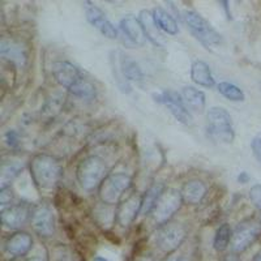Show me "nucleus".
Masks as SVG:
<instances>
[{"instance_id": "1", "label": "nucleus", "mask_w": 261, "mask_h": 261, "mask_svg": "<svg viewBox=\"0 0 261 261\" xmlns=\"http://www.w3.org/2000/svg\"><path fill=\"white\" fill-rule=\"evenodd\" d=\"M53 74L57 83L81 99H94L97 88L74 64L59 60L53 64Z\"/></svg>"}, {"instance_id": "2", "label": "nucleus", "mask_w": 261, "mask_h": 261, "mask_svg": "<svg viewBox=\"0 0 261 261\" xmlns=\"http://www.w3.org/2000/svg\"><path fill=\"white\" fill-rule=\"evenodd\" d=\"M30 174L39 190L50 191L59 183L63 175V166L58 158L42 153L37 154L30 162Z\"/></svg>"}, {"instance_id": "3", "label": "nucleus", "mask_w": 261, "mask_h": 261, "mask_svg": "<svg viewBox=\"0 0 261 261\" xmlns=\"http://www.w3.org/2000/svg\"><path fill=\"white\" fill-rule=\"evenodd\" d=\"M206 134L216 143L230 144L235 139L232 118L223 107H212L206 113Z\"/></svg>"}, {"instance_id": "4", "label": "nucleus", "mask_w": 261, "mask_h": 261, "mask_svg": "<svg viewBox=\"0 0 261 261\" xmlns=\"http://www.w3.org/2000/svg\"><path fill=\"white\" fill-rule=\"evenodd\" d=\"M107 176V166L105 161L98 155H89L79 163L76 169V178L81 188L85 191H94L101 187L102 181Z\"/></svg>"}, {"instance_id": "5", "label": "nucleus", "mask_w": 261, "mask_h": 261, "mask_svg": "<svg viewBox=\"0 0 261 261\" xmlns=\"http://www.w3.org/2000/svg\"><path fill=\"white\" fill-rule=\"evenodd\" d=\"M181 18L184 20L190 32L192 33V36L205 47L209 48L213 46H218L222 42V37L220 33L195 11H184Z\"/></svg>"}, {"instance_id": "6", "label": "nucleus", "mask_w": 261, "mask_h": 261, "mask_svg": "<svg viewBox=\"0 0 261 261\" xmlns=\"http://www.w3.org/2000/svg\"><path fill=\"white\" fill-rule=\"evenodd\" d=\"M132 187V178L125 172H114L107 175L102 181L99 190V199L103 204L115 205L120 202L124 193Z\"/></svg>"}, {"instance_id": "7", "label": "nucleus", "mask_w": 261, "mask_h": 261, "mask_svg": "<svg viewBox=\"0 0 261 261\" xmlns=\"http://www.w3.org/2000/svg\"><path fill=\"white\" fill-rule=\"evenodd\" d=\"M261 235V221L252 217L242 221L232 232L230 248L232 253H242L252 246Z\"/></svg>"}, {"instance_id": "8", "label": "nucleus", "mask_w": 261, "mask_h": 261, "mask_svg": "<svg viewBox=\"0 0 261 261\" xmlns=\"http://www.w3.org/2000/svg\"><path fill=\"white\" fill-rule=\"evenodd\" d=\"M181 202H183V197L178 190L169 188L165 191L158 200L155 208L151 212L154 222L160 226L169 222L170 218L180 209Z\"/></svg>"}, {"instance_id": "9", "label": "nucleus", "mask_w": 261, "mask_h": 261, "mask_svg": "<svg viewBox=\"0 0 261 261\" xmlns=\"http://www.w3.org/2000/svg\"><path fill=\"white\" fill-rule=\"evenodd\" d=\"M153 98L158 103L165 105L178 122L183 123V124H191L192 123L191 111L188 110V107L184 103L183 97L178 92L166 89L158 93V94H153Z\"/></svg>"}, {"instance_id": "10", "label": "nucleus", "mask_w": 261, "mask_h": 261, "mask_svg": "<svg viewBox=\"0 0 261 261\" xmlns=\"http://www.w3.org/2000/svg\"><path fill=\"white\" fill-rule=\"evenodd\" d=\"M187 231L179 223H165L158 228L155 244L165 253L174 252L186 239Z\"/></svg>"}, {"instance_id": "11", "label": "nucleus", "mask_w": 261, "mask_h": 261, "mask_svg": "<svg viewBox=\"0 0 261 261\" xmlns=\"http://www.w3.org/2000/svg\"><path fill=\"white\" fill-rule=\"evenodd\" d=\"M84 9H85L86 20L90 25L98 29L99 32L103 34L105 37L110 39H116L118 38V29L114 27V24L111 22L107 16L105 15V12L101 8H98L97 6H94L90 2H84Z\"/></svg>"}, {"instance_id": "12", "label": "nucleus", "mask_w": 261, "mask_h": 261, "mask_svg": "<svg viewBox=\"0 0 261 261\" xmlns=\"http://www.w3.org/2000/svg\"><path fill=\"white\" fill-rule=\"evenodd\" d=\"M32 225L39 237L48 238L55 232V216L50 205H38L32 214Z\"/></svg>"}, {"instance_id": "13", "label": "nucleus", "mask_w": 261, "mask_h": 261, "mask_svg": "<svg viewBox=\"0 0 261 261\" xmlns=\"http://www.w3.org/2000/svg\"><path fill=\"white\" fill-rule=\"evenodd\" d=\"M141 206H143V197L136 193L122 200L116 209V221L119 225L123 227L129 226L136 220L139 213H141Z\"/></svg>"}, {"instance_id": "14", "label": "nucleus", "mask_w": 261, "mask_h": 261, "mask_svg": "<svg viewBox=\"0 0 261 261\" xmlns=\"http://www.w3.org/2000/svg\"><path fill=\"white\" fill-rule=\"evenodd\" d=\"M0 55L21 68L28 62V50L21 42L12 38H2L0 41Z\"/></svg>"}, {"instance_id": "15", "label": "nucleus", "mask_w": 261, "mask_h": 261, "mask_svg": "<svg viewBox=\"0 0 261 261\" xmlns=\"http://www.w3.org/2000/svg\"><path fill=\"white\" fill-rule=\"evenodd\" d=\"M2 222L9 228H20L30 217V209L27 204H12L2 209Z\"/></svg>"}, {"instance_id": "16", "label": "nucleus", "mask_w": 261, "mask_h": 261, "mask_svg": "<svg viewBox=\"0 0 261 261\" xmlns=\"http://www.w3.org/2000/svg\"><path fill=\"white\" fill-rule=\"evenodd\" d=\"M33 239L28 232L17 231L7 239L4 248L12 257H22L32 249Z\"/></svg>"}, {"instance_id": "17", "label": "nucleus", "mask_w": 261, "mask_h": 261, "mask_svg": "<svg viewBox=\"0 0 261 261\" xmlns=\"http://www.w3.org/2000/svg\"><path fill=\"white\" fill-rule=\"evenodd\" d=\"M120 29L132 45L144 46L146 43L148 38H146V34L139 18L134 17V16H127V17L122 18Z\"/></svg>"}, {"instance_id": "18", "label": "nucleus", "mask_w": 261, "mask_h": 261, "mask_svg": "<svg viewBox=\"0 0 261 261\" xmlns=\"http://www.w3.org/2000/svg\"><path fill=\"white\" fill-rule=\"evenodd\" d=\"M191 79L197 85L204 88H213L216 85L211 67L204 60H195L191 65Z\"/></svg>"}, {"instance_id": "19", "label": "nucleus", "mask_w": 261, "mask_h": 261, "mask_svg": "<svg viewBox=\"0 0 261 261\" xmlns=\"http://www.w3.org/2000/svg\"><path fill=\"white\" fill-rule=\"evenodd\" d=\"M181 97L184 99V103L188 107V110L195 114H202L206 105V98L204 92L196 89L193 86H184L181 90Z\"/></svg>"}, {"instance_id": "20", "label": "nucleus", "mask_w": 261, "mask_h": 261, "mask_svg": "<svg viewBox=\"0 0 261 261\" xmlns=\"http://www.w3.org/2000/svg\"><path fill=\"white\" fill-rule=\"evenodd\" d=\"M180 193L183 197V202H187L190 205H197L202 201L206 195V187L202 181L191 180L184 184Z\"/></svg>"}, {"instance_id": "21", "label": "nucleus", "mask_w": 261, "mask_h": 261, "mask_svg": "<svg viewBox=\"0 0 261 261\" xmlns=\"http://www.w3.org/2000/svg\"><path fill=\"white\" fill-rule=\"evenodd\" d=\"M119 60H120V68H122L123 74L128 81L134 83H143L144 72L139 63L134 60L130 57L125 55L124 53L119 51Z\"/></svg>"}, {"instance_id": "22", "label": "nucleus", "mask_w": 261, "mask_h": 261, "mask_svg": "<svg viewBox=\"0 0 261 261\" xmlns=\"http://www.w3.org/2000/svg\"><path fill=\"white\" fill-rule=\"evenodd\" d=\"M139 20L143 25V29L146 34V38L151 42V43H154V45L160 46V41H161V32L160 28H158L157 22L154 20V16H153V12L150 11H141L139 15Z\"/></svg>"}, {"instance_id": "23", "label": "nucleus", "mask_w": 261, "mask_h": 261, "mask_svg": "<svg viewBox=\"0 0 261 261\" xmlns=\"http://www.w3.org/2000/svg\"><path fill=\"white\" fill-rule=\"evenodd\" d=\"M153 16H154V20L157 22L158 28L161 30H163L165 33L170 34V36H175L179 33L178 22L174 18V16L171 13H169L166 9L161 8V7H155L153 9Z\"/></svg>"}, {"instance_id": "24", "label": "nucleus", "mask_w": 261, "mask_h": 261, "mask_svg": "<svg viewBox=\"0 0 261 261\" xmlns=\"http://www.w3.org/2000/svg\"><path fill=\"white\" fill-rule=\"evenodd\" d=\"M165 186L163 183H154L145 192V195L143 196V206H141V214L146 216V214H150L153 212V209L155 208L158 200L162 196V193L165 192Z\"/></svg>"}, {"instance_id": "25", "label": "nucleus", "mask_w": 261, "mask_h": 261, "mask_svg": "<svg viewBox=\"0 0 261 261\" xmlns=\"http://www.w3.org/2000/svg\"><path fill=\"white\" fill-rule=\"evenodd\" d=\"M110 64H111V72H113L114 81L118 85V88L122 90L123 93H130L132 88L129 85V81L124 77L122 68H120V60H119V51H113L110 55Z\"/></svg>"}, {"instance_id": "26", "label": "nucleus", "mask_w": 261, "mask_h": 261, "mask_svg": "<svg viewBox=\"0 0 261 261\" xmlns=\"http://www.w3.org/2000/svg\"><path fill=\"white\" fill-rule=\"evenodd\" d=\"M217 89L221 94L225 98L230 99L232 102H242L246 99V94H244L243 90L239 88V86L234 85L231 83H227V81H223L217 85Z\"/></svg>"}, {"instance_id": "27", "label": "nucleus", "mask_w": 261, "mask_h": 261, "mask_svg": "<svg viewBox=\"0 0 261 261\" xmlns=\"http://www.w3.org/2000/svg\"><path fill=\"white\" fill-rule=\"evenodd\" d=\"M232 239V231L231 227L225 223V225L220 226L214 237V248L217 251H225L230 244H231Z\"/></svg>"}, {"instance_id": "28", "label": "nucleus", "mask_w": 261, "mask_h": 261, "mask_svg": "<svg viewBox=\"0 0 261 261\" xmlns=\"http://www.w3.org/2000/svg\"><path fill=\"white\" fill-rule=\"evenodd\" d=\"M94 218L98 225L110 226L113 225L114 220L116 218V212L113 211L111 205H107L102 202V205L94 209Z\"/></svg>"}, {"instance_id": "29", "label": "nucleus", "mask_w": 261, "mask_h": 261, "mask_svg": "<svg viewBox=\"0 0 261 261\" xmlns=\"http://www.w3.org/2000/svg\"><path fill=\"white\" fill-rule=\"evenodd\" d=\"M21 170H22V167L17 163H3L2 174H0V187H2V190L9 187L11 181L20 174Z\"/></svg>"}, {"instance_id": "30", "label": "nucleus", "mask_w": 261, "mask_h": 261, "mask_svg": "<svg viewBox=\"0 0 261 261\" xmlns=\"http://www.w3.org/2000/svg\"><path fill=\"white\" fill-rule=\"evenodd\" d=\"M53 261H79V258L69 247L58 246L53 249Z\"/></svg>"}, {"instance_id": "31", "label": "nucleus", "mask_w": 261, "mask_h": 261, "mask_svg": "<svg viewBox=\"0 0 261 261\" xmlns=\"http://www.w3.org/2000/svg\"><path fill=\"white\" fill-rule=\"evenodd\" d=\"M60 107H62V97L50 98V99L46 102L45 107H43V110H42V114L48 116V118H51V116H54L60 110Z\"/></svg>"}, {"instance_id": "32", "label": "nucleus", "mask_w": 261, "mask_h": 261, "mask_svg": "<svg viewBox=\"0 0 261 261\" xmlns=\"http://www.w3.org/2000/svg\"><path fill=\"white\" fill-rule=\"evenodd\" d=\"M249 199L261 213V184H256L249 191Z\"/></svg>"}, {"instance_id": "33", "label": "nucleus", "mask_w": 261, "mask_h": 261, "mask_svg": "<svg viewBox=\"0 0 261 261\" xmlns=\"http://www.w3.org/2000/svg\"><path fill=\"white\" fill-rule=\"evenodd\" d=\"M4 140L6 144L9 148H16L18 145V134L15 129H9L6 135H4Z\"/></svg>"}, {"instance_id": "34", "label": "nucleus", "mask_w": 261, "mask_h": 261, "mask_svg": "<svg viewBox=\"0 0 261 261\" xmlns=\"http://www.w3.org/2000/svg\"><path fill=\"white\" fill-rule=\"evenodd\" d=\"M251 149H252V153L255 155L256 161L261 165V135L260 136H256L251 141Z\"/></svg>"}, {"instance_id": "35", "label": "nucleus", "mask_w": 261, "mask_h": 261, "mask_svg": "<svg viewBox=\"0 0 261 261\" xmlns=\"http://www.w3.org/2000/svg\"><path fill=\"white\" fill-rule=\"evenodd\" d=\"M249 179H251V176H249L248 172H246V171H242L241 174L238 175V181H239V183H242V184L248 183Z\"/></svg>"}, {"instance_id": "36", "label": "nucleus", "mask_w": 261, "mask_h": 261, "mask_svg": "<svg viewBox=\"0 0 261 261\" xmlns=\"http://www.w3.org/2000/svg\"><path fill=\"white\" fill-rule=\"evenodd\" d=\"M28 261H47V258L43 257V256H34V257L29 258Z\"/></svg>"}, {"instance_id": "37", "label": "nucleus", "mask_w": 261, "mask_h": 261, "mask_svg": "<svg viewBox=\"0 0 261 261\" xmlns=\"http://www.w3.org/2000/svg\"><path fill=\"white\" fill-rule=\"evenodd\" d=\"M166 261H186L183 257H178V256H175V257H169Z\"/></svg>"}, {"instance_id": "38", "label": "nucleus", "mask_w": 261, "mask_h": 261, "mask_svg": "<svg viewBox=\"0 0 261 261\" xmlns=\"http://www.w3.org/2000/svg\"><path fill=\"white\" fill-rule=\"evenodd\" d=\"M93 261H110V260H107V258H105V257H101V256H97V257H94V260Z\"/></svg>"}, {"instance_id": "39", "label": "nucleus", "mask_w": 261, "mask_h": 261, "mask_svg": "<svg viewBox=\"0 0 261 261\" xmlns=\"http://www.w3.org/2000/svg\"><path fill=\"white\" fill-rule=\"evenodd\" d=\"M253 261H261V251L255 256V257H253Z\"/></svg>"}, {"instance_id": "40", "label": "nucleus", "mask_w": 261, "mask_h": 261, "mask_svg": "<svg viewBox=\"0 0 261 261\" xmlns=\"http://www.w3.org/2000/svg\"><path fill=\"white\" fill-rule=\"evenodd\" d=\"M139 261H151V260H149V258H141V260H139Z\"/></svg>"}]
</instances>
